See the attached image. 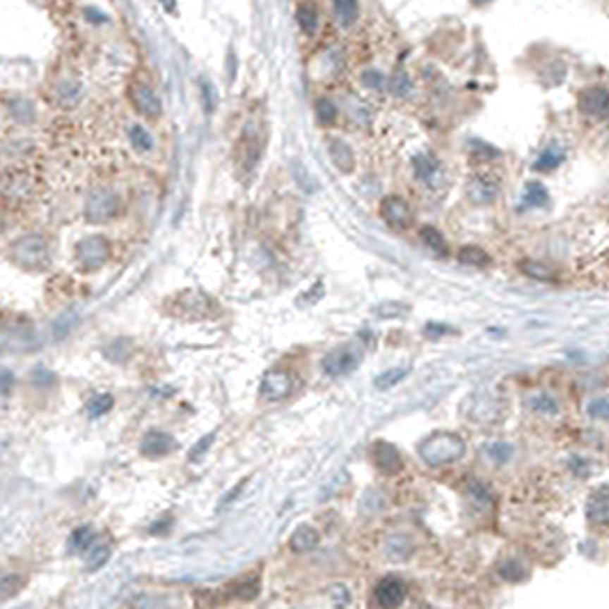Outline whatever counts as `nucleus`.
<instances>
[{
  "label": "nucleus",
  "mask_w": 609,
  "mask_h": 609,
  "mask_svg": "<svg viewBox=\"0 0 609 609\" xmlns=\"http://www.w3.org/2000/svg\"><path fill=\"white\" fill-rule=\"evenodd\" d=\"M110 408H113V396L97 394V396H92L90 403H87V414L90 417H101V414H106Z\"/></svg>",
  "instance_id": "31"
},
{
  "label": "nucleus",
  "mask_w": 609,
  "mask_h": 609,
  "mask_svg": "<svg viewBox=\"0 0 609 609\" xmlns=\"http://www.w3.org/2000/svg\"><path fill=\"white\" fill-rule=\"evenodd\" d=\"M319 546V531L309 527V524H300L291 536V550L293 552H309Z\"/></svg>",
  "instance_id": "15"
},
{
  "label": "nucleus",
  "mask_w": 609,
  "mask_h": 609,
  "mask_svg": "<svg viewBox=\"0 0 609 609\" xmlns=\"http://www.w3.org/2000/svg\"><path fill=\"white\" fill-rule=\"evenodd\" d=\"M110 257V245L104 236H87L76 247V259L85 271L101 269Z\"/></svg>",
  "instance_id": "3"
},
{
  "label": "nucleus",
  "mask_w": 609,
  "mask_h": 609,
  "mask_svg": "<svg viewBox=\"0 0 609 609\" xmlns=\"http://www.w3.org/2000/svg\"><path fill=\"white\" fill-rule=\"evenodd\" d=\"M486 454L491 456L497 465H504V463H509V460H511L513 447L504 445V442H495V445H488V447H486Z\"/></svg>",
  "instance_id": "34"
},
{
  "label": "nucleus",
  "mask_w": 609,
  "mask_h": 609,
  "mask_svg": "<svg viewBox=\"0 0 609 609\" xmlns=\"http://www.w3.org/2000/svg\"><path fill=\"white\" fill-rule=\"evenodd\" d=\"M131 101L137 113L144 117H159L163 110L161 99L156 97V92L149 85H144V82H135L131 87Z\"/></svg>",
  "instance_id": "7"
},
{
  "label": "nucleus",
  "mask_w": 609,
  "mask_h": 609,
  "mask_svg": "<svg viewBox=\"0 0 609 609\" xmlns=\"http://www.w3.org/2000/svg\"><path fill=\"white\" fill-rule=\"evenodd\" d=\"M403 312H408V307H405V304H396V302H385L376 309V314L381 319H390V316H396V314H403Z\"/></svg>",
  "instance_id": "39"
},
{
  "label": "nucleus",
  "mask_w": 609,
  "mask_h": 609,
  "mask_svg": "<svg viewBox=\"0 0 609 609\" xmlns=\"http://www.w3.org/2000/svg\"><path fill=\"white\" fill-rule=\"evenodd\" d=\"M561 161H564V149H561L559 144H552L539 156L536 163H534V168H536L539 172H550V170H555L557 165H561Z\"/></svg>",
  "instance_id": "17"
},
{
  "label": "nucleus",
  "mask_w": 609,
  "mask_h": 609,
  "mask_svg": "<svg viewBox=\"0 0 609 609\" xmlns=\"http://www.w3.org/2000/svg\"><path fill=\"white\" fill-rule=\"evenodd\" d=\"M94 543V531L92 527H78L69 539V552H85Z\"/></svg>",
  "instance_id": "26"
},
{
  "label": "nucleus",
  "mask_w": 609,
  "mask_h": 609,
  "mask_svg": "<svg viewBox=\"0 0 609 609\" xmlns=\"http://www.w3.org/2000/svg\"><path fill=\"white\" fill-rule=\"evenodd\" d=\"M316 115H319V119L323 124H332L337 119V108H335V104H332L330 99H321L316 104Z\"/></svg>",
  "instance_id": "35"
},
{
  "label": "nucleus",
  "mask_w": 609,
  "mask_h": 609,
  "mask_svg": "<svg viewBox=\"0 0 609 609\" xmlns=\"http://www.w3.org/2000/svg\"><path fill=\"white\" fill-rule=\"evenodd\" d=\"M330 154H332V161H335V165L341 172L353 170L355 159H353V152H350V147L346 142H341V140L330 142Z\"/></svg>",
  "instance_id": "16"
},
{
  "label": "nucleus",
  "mask_w": 609,
  "mask_h": 609,
  "mask_svg": "<svg viewBox=\"0 0 609 609\" xmlns=\"http://www.w3.org/2000/svg\"><path fill=\"white\" fill-rule=\"evenodd\" d=\"M589 414H591V417H598V419H607V399L605 396L589 403Z\"/></svg>",
  "instance_id": "41"
},
{
  "label": "nucleus",
  "mask_w": 609,
  "mask_h": 609,
  "mask_svg": "<svg viewBox=\"0 0 609 609\" xmlns=\"http://www.w3.org/2000/svg\"><path fill=\"white\" fill-rule=\"evenodd\" d=\"M214 438H216V433H209V436H204V438H202V440L197 442V445L190 449L188 458H190V460H199V458L204 456L207 451H209V447H211V442H214Z\"/></svg>",
  "instance_id": "38"
},
{
  "label": "nucleus",
  "mask_w": 609,
  "mask_h": 609,
  "mask_svg": "<svg viewBox=\"0 0 609 609\" xmlns=\"http://www.w3.org/2000/svg\"><path fill=\"white\" fill-rule=\"evenodd\" d=\"M14 254L18 264H23L25 269H44L49 262V250L42 236H25L14 245Z\"/></svg>",
  "instance_id": "5"
},
{
  "label": "nucleus",
  "mask_w": 609,
  "mask_h": 609,
  "mask_svg": "<svg viewBox=\"0 0 609 609\" xmlns=\"http://www.w3.org/2000/svg\"><path fill=\"white\" fill-rule=\"evenodd\" d=\"M424 335L431 337V339H440V337H447V335H456V328L445 326V323H429L424 328Z\"/></svg>",
  "instance_id": "36"
},
{
  "label": "nucleus",
  "mask_w": 609,
  "mask_h": 609,
  "mask_svg": "<svg viewBox=\"0 0 609 609\" xmlns=\"http://www.w3.org/2000/svg\"><path fill=\"white\" fill-rule=\"evenodd\" d=\"M520 271L527 275V278H531V280H539V282H550V280H555L557 275H555V271H550L546 264H539V262H522L520 264Z\"/></svg>",
  "instance_id": "23"
},
{
  "label": "nucleus",
  "mask_w": 609,
  "mask_h": 609,
  "mask_svg": "<svg viewBox=\"0 0 609 609\" xmlns=\"http://www.w3.org/2000/svg\"><path fill=\"white\" fill-rule=\"evenodd\" d=\"M579 108L586 115H593L598 119L607 117V92L603 87H591L579 94Z\"/></svg>",
  "instance_id": "12"
},
{
  "label": "nucleus",
  "mask_w": 609,
  "mask_h": 609,
  "mask_svg": "<svg viewBox=\"0 0 609 609\" xmlns=\"http://www.w3.org/2000/svg\"><path fill=\"white\" fill-rule=\"evenodd\" d=\"M484 3H486V0H484Z\"/></svg>",
  "instance_id": "48"
},
{
  "label": "nucleus",
  "mask_w": 609,
  "mask_h": 609,
  "mask_svg": "<svg viewBox=\"0 0 609 609\" xmlns=\"http://www.w3.org/2000/svg\"><path fill=\"white\" fill-rule=\"evenodd\" d=\"M35 385H53L55 383V376L51 371H44V369H37L35 376H32Z\"/></svg>",
  "instance_id": "43"
},
{
  "label": "nucleus",
  "mask_w": 609,
  "mask_h": 609,
  "mask_svg": "<svg viewBox=\"0 0 609 609\" xmlns=\"http://www.w3.org/2000/svg\"><path fill=\"white\" fill-rule=\"evenodd\" d=\"M458 262L465 266H488L491 264V257H488L481 247L476 245H467L458 252Z\"/></svg>",
  "instance_id": "25"
},
{
  "label": "nucleus",
  "mask_w": 609,
  "mask_h": 609,
  "mask_svg": "<svg viewBox=\"0 0 609 609\" xmlns=\"http://www.w3.org/2000/svg\"><path fill=\"white\" fill-rule=\"evenodd\" d=\"M405 598V586L399 577H383L376 584V601L381 607H399Z\"/></svg>",
  "instance_id": "10"
},
{
  "label": "nucleus",
  "mask_w": 609,
  "mask_h": 609,
  "mask_svg": "<svg viewBox=\"0 0 609 609\" xmlns=\"http://www.w3.org/2000/svg\"><path fill=\"white\" fill-rule=\"evenodd\" d=\"M410 541L405 536H392L390 541H387V555H390V559H405L410 555Z\"/></svg>",
  "instance_id": "30"
},
{
  "label": "nucleus",
  "mask_w": 609,
  "mask_h": 609,
  "mask_svg": "<svg viewBox=\"0 0 609 609\" xmlns=\"http://www.w3.org/2000/svg\"><path fill=\"white\" fill-rule=\"evenodd\" d=\"M128 137H131V144L135 147V152H140V154H149L152 149H154V137H152V133L147 131L144 126H131L128 128Z\"/></svg>",
  "instance_id": "20"
},
{
  "label": "nucleus",
  "mask_w": 609,
  "mask_h": 609,
  "mask_svg": "<svg viewBox=\"0 0 609 609\" xmlns=\"http://www.w3.org/2000/svg\"><path fill=\"white\" fill-rule=\"evenodd\" d=\"M364 85H367V87L381 90V87H383V76H381L378 71H367V73H364Z\"/></svg>",
  "instance_id": "44"
},
{
  "label": "nucleus",
  "mask_w": 609,
  "mask_h": 609,
  "mask_svg": "<svg viewBox=\"0 0 609 609\" xmlns=\"http://www.w3.org/2000/svg\"><path fill=\"white\" fill-rule=\"evenodd\" d=\"M140 449H142L144 456L159 458V456H165V454H170V451L177 449V442H174L172 436H168V433H163V431H149L142 438Z\"/></svg>",
  "instance_id": "11"
},
{
  "label": "nucleus",
  "mask_w": 609,
  "mask_h": 609,
  "mask_svg": "<svg viewBox=\"0 0 609 609\" xmlns=\"http://www.w3.org/2000/svg\"><path fill=\"white\" fill-rule=\"evenodd\" d=\"M362 362V348L355 344H344L335 348L323 359V371L328 376H346Z\"/></svg>",
  "instance_id": "2"
},
{
  "label": "nucleus",
  "mask_w": 609,
  "mask_h": 609,
  "mask_svg": "<svg viewBox=\"0 0 609 609\" xmlns=\"http://www.w3.org/2000/svg\"><path fill=\"white\" fill-rule=\"evenodd\" d=\"M419 236H422V241L429 245V250H433L438 257L447 254V241H445V236H442L436 227H424Z\"/></svg>",
  "instance_id": "22"
},
{
  "label": "nucleus",
  "mask_w": 609,
  "mask_h": 609,
  "mask_svg": "<svg viewBox=\"0 0 609 609\" xmlns=\"http://www.w3.org/2000/svg\"><path fill=\"white\" fill-rule=\"evenodd\" d=\"M570 469H573L577 476H589V474H591V463L584 460V458L575 456V458H570Z\"/></svg>",
  "instance_id": "40"
},
{
  "label": "nucleus",
  "mask_w": 609,
  "mask_h": 609,
  "mask_svg": "<svg viewBox=\"0 0 609 609\" xmlns=\"http://www.w3.org/2000/svg\"><path fill=\"white\" fill-rule=\"evenodd\" d=\"M229 591L238 598H254L257 593H259V579L257 577L241 579V582H234L232 586H229Z\"/></svg>",
  "instance_id": "32"
},
{
  "label": "nucleus",
  "mask_w": 609,
  "mask_h": 609,
  "mask_svg": "<svg viewBox=\"0 0 609 609\" xmlns=\"http://www.w3.org/2000/svg\"><path fill=\"white\" fill-rule=\"evenodd\" d=\"M14 385V376L7 369H0V394H7Z\"/></svg>",
  "instance_id": "42"
},
{
  "label": "nucleus",
  "mask_w": 609,
  "mask_h": 609,
  "mask_svg": "<svg viewBox=\"0 0 609 609\" xmlns=\"http://www.w3.org/2000/svg\"><path fill=\"white\" fill-rule=\"evenodd\" d=\"M296 18H298V25H300L302 32H307V35L316 32V27H319V12H316V7H314L312 3H302V5L298 7V12H296Z\"/></svg>",
  "instance_id": "18"
},
{
  "label": "nucleus",
  "mask_w": 609,
  "mask_h": 609,
  "mask_svg": "<svg viewBox=\"0 0 609 609\" xmlns=\"http://www.w3.org/2000/svg\"><path fill=\"white\" fill-rule=\"evenodd\" d=\"M419 456L429 467H442L456 463L465 456V440L456 433L438 431L419 445Z\"/></svg>",
  "instance_id": "1"
},
{
  "label": "nucleus",
  "mask_w": 609,
  "mask_h": 609,
  "mask_svg": "<svg viewBox=\"0 0 609 609\" xmlns=\"http://www.w3.org/2000/svg\"><path fill=\"white\" fill-rule=\"evenodd\" d=\"M170 524H172V520L168 518V520H163L161 524H154V527H152L149 531H152V534H161V531H165V529H168Z\"/></svg>",
  "instance_id": "47"
},
{
  "label": "nucleus",
  "mask_w": 609,
  "mask_h": 609,
  "mask_svg": "<svg viewBox=\"0 0 609 609\" xmlns=\"http://www.w3.org/2000/svg\"><path fill=\"white\" fill-rule=\"evenodd\" d=\"M467 197L472 204H479V207L493 204L497 199V183L484 177L472 179V183H469V188H467Z\"/></svg>",
  "instance_id": "14"
},
{
  "label": "nucleus",
  "mask_w": 609,
  "mask_h": 609,
  "mask_svg": "<svg viewBox=\"0 0 609 609\" xmlns=\"http://www.w3.org/2000/svg\"><path fill=\"white\" fill-rule=\"evenodd\" d=\"M335 14L341 25L350 27L357 18V0H335Z\"/></svg>",
  "instance_id": "21"
},
{
  "label": "nucleus",
  "mask_w": 609,
  "mask_h": 609,
  "mask_svg": "<svg viewBox=\"0 0 609 609\" xmlns=\"http://www.w3.org/2000/svg\"><path fill=\"white\" fill-rule=\"evenodd\" d=\"M293 390V378L287 371H269L262 381V394L271 401H280Z\"/></svg>",
  "instance_id": "8"
},
{
  "label": "nucleus",
  "mask_w": 609,
  "mask_h": 609,
  "mask_svg": "<svg viewBox=\"0 0 609 609\" xmlns=\"http://www.w3.org/2000/svg\"><path fill=\"white\" fill-rule=\"evenodd\" d=\"M500 575L509 582H520V579L527 577V568H524L518 559H506L500 566Z\"/></svg>",
  "instance_id": "28"
},
{
  "label": "nucleus",
  "mask_w": 609,
  "mask_h": 609,
  "mask_svg": "<svg viewBox=\"0 0 609 609\" xmlns=\"http://www.w3.org/2000/svg\"><path fill=\"white\" fill-rule=\"evenodd\" d=\"M405 369L403 367H399V369H390V371H385V374H381L374 381V385L378 387V390H390L392 385H396V383H401L403 378H405Z\"/></svg>",
  "instance_id": "33"
},
{
  "label": "nucleus",
  "mask_w": 609,
  "mask_h": 609,
  "mask_svg": "<svg viewBox=\"0 0 609 609\" xmlns=\"http://www.w3.org/2000/svg\"><path fill=\"white\" fill-rule=\"evenodd\" d=\"M243 486H245V479H243V481H238V486L234 488V491H232V493H229V495H225V497H223V504H220V506H227V504H232V500H234V497H236L238 493H241V491H243Z\"/></svg>",
  "instance_id": "46"
},
{
  "label": "nucleus",
  "mask_w": 609,
  "mask_h": 609,
  "mask_svg": "<svg viewBox=\"0 0 609 609\" xmlns=\"http://www.w3.org/2000/svg\"><path fill=\"white\" fill-rule=\"evenodd\" d=\"M586 515L593 524H607L609 520V491L607 486H601L591 493L586 506Z\"/></svg>",
  "instance_id": "13"
},
{
  "label": "nucleus",
  "mask_w": 609,
  "mask_h": 609,
  "mask_svg": "<svg viewBox=\"0 0 609 609\" xmlns=\"http://www.w3.org/2000/svg\"><path fill=\"white\" fill-rule=\"evenodd\" d=\"M381 214H383V218H385V223L396 227V229H405V227L410 225V220H412L410 204H408L405 199L396 197V195L385 197V199L381 202Z\"/></svg>",
  "instance_id": "6"
},
{
  "label": "nucleus",
  "mask_w": 609,
  "mask_h": 609,
  "mask_svg": "<svg viewBox=\"0 0 609 609\" xmlns=\"http://www.w3.org/2000/svg\"><path fill=\"white\" fill-rule=\"evenodd\" d=\"M467 495H469V500H472L476 506H481V509H488V506L493 504V495H491V491H488V488H486L484 484H479V481H469V486H467Z\"/></svg>",
  "instance_id": "29"
},
{
  "label": "nucleus",
  "mask_w": 609,
  "mask_h": 609,
  "mask_svg": "<svg viewBox=\"0 0 609 609\" xmlns=\"http://www.w3.org/2000/svg\"><path fill=\"white\" fill-rule=\"evenodd\" d=\"M527 403L534 412H543V414H557L559 412V403L552 399L550 394H536V396H531Z\"/></svg>",
  "instance_id": "27"
},
{
  "label": "nucleus",
  "mask_w": 609,
  "mask_h": 609,
  "mask_svg": "<svg viewBox=\"0 0 609 609\" xmlns=\"http://www.w3.org/2000/svg\"><path fill=\"white\" fill-rule=\"evenodd\" d=\"M412 168H414V174H417V179L431 181L433 174L438 172V161L433 159L431 154H419L412 159Z\"/></svg>",
  "instance_id": "19"
},
{
  "label": "nucleus",
  "mask_w": 609,
  "mask_h": 609,
  "mask_svg": "<svg viewBox=\"0 0 609 609\" xmlns=\"http://www.w3.org/2000/svg\"><path fill=\"white\" fill-rule=\"evenodd\" d=\"M548 190L539 181H529L524 188V204L527 207H546L548 204Z\"/></svg>",
  "instance_id": "24"
},
{
  "label": "nucleus",
  "mask_w": 609,
  "mask_h": 609,
  "mask_svg": "<svg viewBox=\"0 0 609 609\" xmlns=\"http://www.w3.org/2000/svg\"><path fill=\"white\" fill-rule=\"evenodd\" d=\"M374 463L383 474H396V472H401V467H403L399 449L383 440L374 445Z\"/></svg>",
  "instance_id": "9"
},
{
  "label": "nucleus",
  "mask_w": 609,
  "mask_h": 609,
  "mask_svg": "<svg viewBox=\"0 0 609 609\" xmlns=\"http://www.w3.org/2000/svg\"><path fill=\"white\" fill-rule=\"evenodd\" d=\"M394 90H396V94H408V92H410V80L405 78L403 73H399L396 80H394Z\"/></svg>",
  "instance_id": "45"
},
{
  "label": "nucleus",
  "mask_w": 609,
  "mask_h": 609,
  "mask_svg": "<svg viewBox=\"0 0 609 609\" xmlns=\"http://www.w3.org/2000/svg\"><path fill=\"white\" fill-rule=\"evenodd\" d=\"M117 209H119V199L115 192L110 190H94L92 195L87 197V204H85V216L90 223H108L110 218L117 216Z\"/></svg>",
  "instance_id": "4"
},
{
  "label": "nucleus",
  "mask_w": 609,
  "mask_h": 609,
  "mask_svg": "<svg viewBox=\"0 0 609 609\" xmlns=\"http://www.w3.org/2000/svg\"><path fill=\"white\" fill-rule=\"evenodd\" d=\"M108 559H110V548H108V546H101V548H97V550L90 555L87 568H90V570H99Z\"/></svg>",
  "instance_id": "37"
}]
</instances>
